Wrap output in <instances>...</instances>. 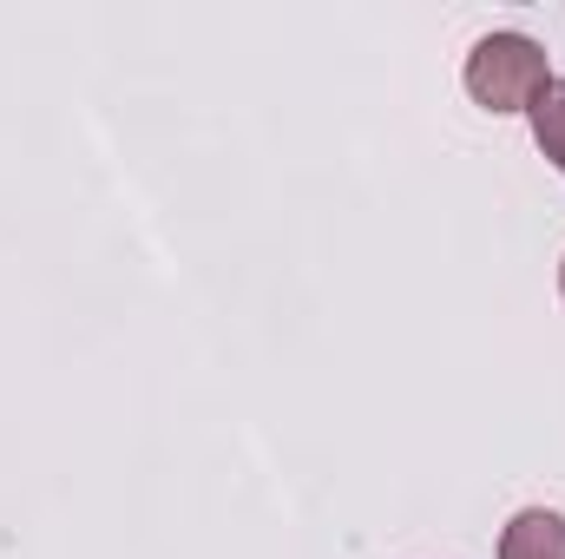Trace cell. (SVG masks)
<instances>
[{"instance_id": "cell-4", "label": "cell", "mask_w": 565, "mask_h": 559, "mask_svg": "<svg viewBox=\"0 0 565 559\" xmlns=\"http://www.w3.org/2000/svg\"><path fill=\"white\" fill-rule=\"evenodd\" d=\"M559 289H565V264H559Z\"/></svg>"}, {"instance_id": "cell-3", "label": "cell", "mask_w": 565, "mask_h": 559, "mask_svg": "<svg viewBox=\"0 0 565 559\" xmlns=\"http://www.w3.org/2000/svg\"><path fill=\"white\" fill-rule=\"evenodd\" d=\"M526 119H533V139H540V151H546V158L565 171V80H553V86L526 106Z\"/></svg>"}, {"instance_id": "cell-1", "label": "cell", "mask_w": 565, "mask_h": 559, "mask_svg": "<svg viewBox=\"0 0 565 559\" xmlns=\"http://www.w3.org/2000/svg\"><path fill=\"white\" fill-rule=\"evenodd\" d=\"M546 86H553V66H546L540 40H526V33H487V40H473V53H467V93H473V106H487V113H526Z\"/></svg>"}, {"instance_id": "cell-2", "label": "cell", "mask_w": 565, "mask_h": 559, "mask_svg": "<svg viewBox=\"0 0 565 559\" xmlns=\"http://www.w3.org/2000/svg\"><path fill=\"white\" fill-rule=\"evenodd\" d=\"M500 559H565V514H553V507L513 514L500 534Z\"/></svg>"}]
</instances>
